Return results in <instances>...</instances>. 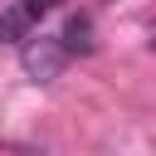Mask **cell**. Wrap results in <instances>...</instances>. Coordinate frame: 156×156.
Masks as SVG:
<instances>
[{
	"label": "cell",
	"mask_w": 156,
	"mask_h": 156,
	"mask_svg": "<svg viewBox=\"0 0 156 156\" xmlns=\"http://www.w3.org/2000/svg\"><path fill=\"white\" fill-rule=\"evenodd\" d=\"M68 63V49L63 39H49V34H29L20 44V68L29 73V83H54Z\"/></svg>",
	"instance_id": "obj_1"
},
{
	"label": "cell",
	"mask_w": 156,
	"mask_h": 156,
	"mask_svg": "<svg viewBox=\"0 0 156 156\" xmlns=\"http://www.w3.org/2000/svg\"><path fill=\"white\" fill-rule=\"evenodd\" d=\"M58 39H63L68 54H93V49H98V39H93V20H88V15H68V24H63Z\"/></svg>",
	"instance_id": "obj_2"
},
{
	"label": "cell",
	"mask_w": 156,
	"mask_h": 156,
	"mask_svg": "<svg viewBox=\"0 0 156 156\" xmlns=\"http://www.w3.org/2000/svg\"><path fill=\"white\" fill-rule=\"evenodd\" d=\"M29 24H34V20L24 15V5H15V10L0 15V39H5V44H24V39H29Z\"/></svg>",
	"instance_id": "obj_3"
},
{
	"label": "cell",
	"mask_w": 156,
	"mask_h": 156,
	"mask_svg": "<svg viewBox=\"0 0 156 156\" xmlns=\"http://www.w3.org/2000/svg\"><path fill=\"white\" fill-rule=\"evenodd\" d=\"M49 10H58V0H24V15L29 20H44Z\"/></svg>",
	"instance_id": "obj_4"
},
{
	"label": "cell",
	"mask_w": 156,
	"mask_h": 156,
	"mask_svg": "<svg viewBox=\"0 0 156 156\" xmlns=\"http://www.w3.org/2000/svg\"><path fill=\"white\" fill-rule=\"evenodd\" d=\"M151 49H156V29H151Z\"/></svg>",
	"instance_id": "obj_5"
}]
</instances>
